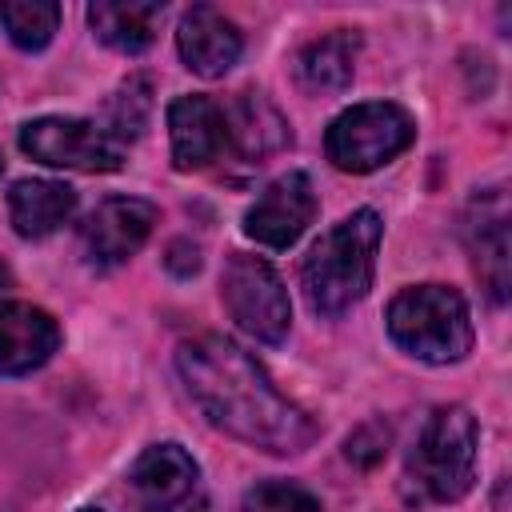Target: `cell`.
<instances>
[{
  "label": "cell",
  "instance_id": "cell-1",
  "mask_svg": "<svg viewBox=\"0 0 512 512\" xmlns=\"http://www.w3.org/2000/svg\"><path fill=\"white\" fill-rule=\"evenodd\" d=\"M176 372L208 424L260 452L296 456L320 436L316 420L292 404L236 340L220 332L184 340L176 348Z\"/></svg>",
  "mask_w": 512,
  "mask_h": 512
},
{
  "label": "cell",
  "instance_id": "cell-2",
  "mask_svg": "<svg viewBox=\"0 0 512 512\" xmlns=\"http://www.w3.org/2000/svg\"><path fill=\"white\" fill-rule=\"evenodd\" d=\"M384 236V220L372 208H360L332 224L304 256L300 284L320 316H344L352 304H360L376 276V248Z\"/></svg>",
  "mask_w": 512,
  "mask_h": 512
},
{
  "label": "cell",
  "instance_id": "cell-3",
  "mask_svg": "<svg viewBox=\"0 0 512 512\" xmlns=\"http://www.w3.org/2000/svg\"><path fill=\"white\" fill-rule=\"evenodd\" d=\"M388 336L424 364H456L472 352L468 300L448 284H412L388 304Z\"/></svg>",
  "mask_w": 512,
  "mask_h": 512
},
{
  "label": "cell",
  "instance_id": "cell-4",
  "mask_svg": "<svg viewBox=\"0 0 512 512\" xmlns=\"http://www.w3.org/2000/svg\"><path fill=\"white\" fill-rule=\"evenodd\" d=\"M476 448H480L476 416L460 404H444L420 424L408 452V476L420 484L428 500L456 504L476 484Z\"/></svg>",
  "mask_w": 512,
  "mask_h": 512
},
{
  "label": "cell",
  "instance_id": "cell-5",
  "mask_svg": "<svg viewBox=\"0 0 512 512\" xmlns=\"http://www.w3.org/2000/svg\"><path fill=\"white\" fill-rule=\"evenodd\" d=\"M416 140V120L408 108L392 100H368L344 108L328 132H324V152L340 172H372L400 156Z\"/></svg>",
  "mask_w": 512,
  "mask_h": 512
},
{
  "label": "cell",
  "instance_id": "cell-6",
  "mask_svg": "<svg viewBox=\"0 0 512 512\" xmlns=\"http://www.w3.org/2000/svg\"><path fill=\"white\" fill-rule=\"evenodd\" d=\"M220 296H224V308L232 312V320L260 344L288 340V328H292L288 288L264 256L232 252L224 264V276H220Z\"/></svg>",
  "mask_w": 512,
  "mask_h": 512
},
{
  "label": "cell",
  "instance_id": "cell-7",
  "mask_svg": "<svg viewBox=\"0 0 512 512\" xmlns=\"http://www.w3.org/2000/svg\"><path fill=\"white\" fill-rule=\"evenodd\" d=\"M20 148L48 168L76 172H116L124 168V144H116L104 124L80 116H36L20 128Z\"/></svg>",
  "mask_w": 512,
  "mask_h": 512
},
{
  "label": "cell",
  "instance_id": "cell-8",
  "mask_svg": "<svg viewBox=\"0 0 512 512\" xmlns=\"http://www.w3.org/2000/svg\"><path fill=\"white\" fill-rule=\"evenodd\" d=\"M132 488L140 512H208V488L200 464L180 444H152L132 464Z\"/></svg>",
  "mask_w": 512,
  "mask_h": 512
},
{
  "label": "cell",
  "instance_id": "cell-9",
  "mask_svg": "<svg viewBox=\"0 0 512 512\" xmlns=\"http://www.w3.org/2000/svg\"><path fill=\"white\" fill-rule=\"evenodd\" d=\"M156 224V204L140 196H108L92 208L80 228V248L92 268H116L144 248Z\"/></svg>",
  "mask_w": 512,
  "mask_h": 512
},
{
  "label": "cell",
  "instance_id": "cell-10",
  "mask_svg": "<svg viewBox=\"0 0 512 512\" xmlns=\"http://www.w3.org/2000/svg\"><path fill=\"white\" fill-rule=\"evenodd\" d=\"M316 208L320 200H316L308 172H284L244 212V236H252L264 248H292L312 224Z\"/></svg>",
  "mask_w": 512,
  "mask_h": 512
},
{
  "label": "cell",
  "instance_id": "cell-11",
  "mask_svg": "<svg viewBox=\"0 0 512 512\" xmlns=\"http://www.w3.org/2000/svg\"><path fill=\"white\" fill-rule=\"evenodd\" d=\"M168 136H172V168L200 172L228 148L224 108L208 96H176L168 104Z\"/></svg>",
  "mask_w": 512,
  "mask_h": 512
},
{
  "label": "cell",
  "instance_id": "cell-12",
  "mask_svg": "<svg viewBox=\"0 0 512 512\" xmlns=\"http://www.w3.org/2000/svg\"><path fill=\"white\" fill-rule=\"evenodd\" d=\"M176 48H180V60L204 76V80H216L224 76L240 52H244V36L240 28L216 12L212 4H192L184 16H180V28H176Z\"/></svg>",
  "mask_w": 512,
  "mask_h": 512
},
{
  "label": "cell",
  "instance_id": "cell-13",
  "mask_svg": "<svg viewBox=\"0 0 512 512\" xmlns=\"http://www.w3.org/2000/svg\"><path fill=\"white\" fill-rule=\"evenodd\" d=\"M60 348V324L24 300L0 304V376H28Z\"/></svg>",
  "mask_w": 512,
  "mask_h": 512
},
{
  "label": "cell",
  "instance_id": "cell-14",
  "mask_svg": "<svg viewBox=\"0 0 512 512\" xmlns=\"http://www.w3.org/2000/svg\"><path fill=\"white\" fill-rule=\"evenodd\" d=\"M468 248H472L476 272H480L492 304H504V296H508V208H504L500 188L484 192L472 204Z\"/></svg>",
  "mask_w": 512,
  "mask_h": 512
},
{
  "label": "cell",
  "instance_id": "cell-15",
  "mask_svg": "<svg viewBox=\"0 0 512 512\" xmlns=\"http://www.w3.org/2000/svg\"><path fill=\"white\" fill-rule=\"evenodd\" d=\"M224 128H228V144L248 160H264L292 144L288 120L264 92H240L224 108Z\"/></svg>",
  "mask_w": 512,
  "mask_h": 512
},
{
  "label": "cell",
  "instance_id": "cell-16",
  "mask_svg": "<svg viewBox=\"0 0 512 512\" xmlns=\"http://www.w3.org/2000/svg\"><path fill=\"white\" fill-rule=\"evenodd\" d=\"M76 212V188L60 180H16L8 188V216L16 236L44 240L56 228H64Z\"/></svg>",
  "mask_w": 512,
  "mask_h": 512
},
{
  "label": "cell",
  "instance_id": "cell-17",
  "mask_svg": "<svg viewBox=\"0 0 512 512\" xmlns=\"http://www.w3.org/2000/svg\"><path fill=\"white\" fill-rule=\"evenodd\" d=\"M164 20V4L160 0H96L88 8V24L96 32L100 44L124 52V56H140L152 48L156 28Z\"/></svg>",
  "mask_w": 512,
  "mask_h": 512
},
{
  "label": "cell",
  "instance_id": "cell-18",
  "mask_svg": "<svg viewBox=\"0 0 512 512\" xmlns=\"http://www.w3.org/2000/svg\"><path fill=\"white\" fill-rule=\"evenodd\" d=\"M352 68H356V36L344 32V28L312 40L296 56L300 84L312 88V92H340V88H348L352 84Z\"/></svg>",
  "mask_w": 512,
  "mask_h": 512
},
{
  "label": "cell",
  "instance_id": "cell-19",
  "mask_svg": "<svg viewBox=\"0 0 512 512\" xmlns=\"http://www.w3.org/2000/svg\"><path fill=\"white\" fill-rule=\"evenodd\" d=\"M0 24L16 48L40 52L52 44L60 28V4L56 0H0Z\"/></svg>",
  "mask_w": 512,
  "mask_h": 512
},
{
  "label": "cell",
  "instance_id": "cell-20",
  "mask_svg": "<svg viewBox=\"0 0 512 512\" xmlns=\"http://www.w3.org/2000/svg\"><path fill=\"white\" fill-rule=\"evenodd\" d=\"M148 112H152V84L144 76H128L112 96H108V136L116 144L124 140H136L148 124Z\"/></svg>",
  "mask_w": 512,
  "mask_h": 512
},
{
  "label": "cell",
  "instance_id": "cell-21",
  "mask_svg": "<svg viewBox=\"0 0 512 512\" xmlns=\"http://www.w3.org/2000/svg\"><path fill=\"white\" fill-rule=\"evenodd\" d=\"M240 512H320V500L296 480H260L244 492Z\"/></svg>",
  "mask_w": 512,
  "mask_h": 512
},
{
  "label": "cell",
  "instance_id": "cell-22",
  "mask_svg": "<svg viewBox=\"0 0 512 512\" xmlns=\"http://www.w3.org/2000/svg\"><path fill=\"white\" fill-rule=\"evenodd\" d=\"M384 444H388V428H384V424H364V428H356V432L348 436V448H344V452H348V460H356V464L368 468V464H376V460L388 452Z\"/></svg>",
  "mask_w": 512,
  "mask_h": 512
},
{
  "label": "cell",
  "instance_id": "cell-23",
  "mask_svg": "<svg viewBox=\"0 0 512 512\" xmlns=\"http://www.w3.org/2000/svg\"><path fill=\"white\" fill-rule=\"evenodd\" d=\"M164 264H168V272H176V276H192V272H200V248L188 244V240H172Z\"/></svg>",
  "mask_w": 512,
  "mask_h": 512
},
{
  "label": "cell",
  "instance_id": "cell-24",
  "mask_svg": "<svg viewBox=\"0 0 512 512\" xmlns=\"http://www.w3.org/2000/svg\"><path fill=\"white\" fill-rule=\"evenodd\" d=\"M8 284H12V276H8V268H4V264H0V292H4V288H8Z\"/></svg>",
  "mask_w": 512,
  "mask_h": 512
},
{
  "label": "cell",
  "instance_id": "cell-25",
  "mask_svg": "<svg viewBox=\"0 0 512 512\" xmlns=\"http://www.w3.org/2000/svg\"><path fill=\"white\" fill-rule=\"evenodd\" d=\"M80 512H104V508H80Z\"/></svg>",
  "mask_w": 512,
  "mask_h": 512
},
{
  "label": "cell",
  "instance_id": "cell-26",
  "mask_svg": "<svg viewBox=\"0 0 512 512\" xmlns=\"http://www.w3.org/2000/svg\"><path fill=\"white\" fill-rule=\"evenodd\" d=\"M0 172H4V156H0Z\"/></svg>",
  "mask_w": 512,
  "mask_h": 512
}]
</instances>
